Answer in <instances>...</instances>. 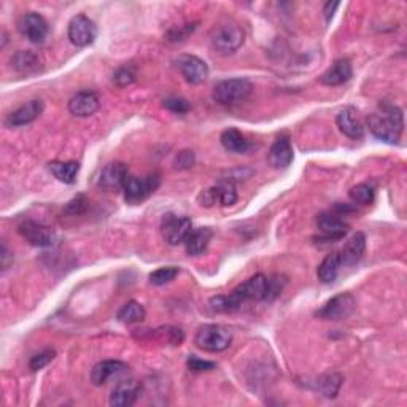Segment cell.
Returning a JSON list of instances; mask_svg holds the SVG:
<instances>
[{"instance_id":"1","label":"cell","mask_w":407,"mask_h":407,"mask_svg":"<svg viewBox=\"0 0 407 407\" xmlns=\"http://www.w3.org/2000/svg\"><path fill=\"white\" fill-rule=\"evenodd\" d=\"M367 127L382 142L396 143L404 129V114L398 105L384 104L367 117Z\"/></svg>"},{"instance_id":"2","label":"cell","mask_w":407,"mask_h":407,"mask_svg":"<svg viewBox=\"0 0 407 407\" xmlns=\"http://www.w3.org/2000/svg\"><path fill=\"white\" fill-rule=\"evenodd\" d=\"M212 47L221 56L234 54L245 40V32L235 23L218 24L212 32Z\"/></svg>"},{"instance_id":"3","label":"cell","mask_w":407,"mask_h":407,"mask_svg":"<svg viewBox=\"0 0 407 407\" xmlns=\"http://www.w3.org/2000/svg\"><path fill=\"white\" fill-rule=\"evenodd\" d=\"M232 342V333L231 329L221 324H204L197 329L194 343L204 352L218 353L226 350Z\"/></svg>"},{"instance_id":"4","label":"cell","mask_w":407,"mask_h":407,"mask_svg":"<svg viewBox=\"0 0 407 407\" xmlns=\"http://www.w3.org/2000/svg\"><path fill=\"white\" fill-rule=\"evenodd\" d=\"M252 83L245 78L223 80L213 88L212 98L220 105H237L252 94Z\"/></svg>"},{"instance_id":"5","label":"cell","mask_w":407,"mask_h":407,"mask_svg":"<svg viewBox=\"0 0 407 407\" xmlns=\"http://www.w3.org/2000/svg\"><path fill=\"white\" fill-rule=\"evenodd\" d=\"M159 183H161V177H159L158 172H153V174L146 175L143 178L129 175L123 188L126 202L136 206V204L145 201L146 197L155 193V191L158 189Z\"/></svg>"},{"instance_id":"6","label":"cell","mask_w":407,"mask_h":407,"mask_svg":"<svg viewBox=\"0 0 407 407\" xmlns=\"http://www.w3.org/2000/svg\"><path fill=\"white\" fill-rule=\"evenodd\" d=\"M356 309V301L350 293H341L323 305V307L317 312L318 318L323 320H343L353 314Z\"/></svg>"},{"instance_id":"7","label":"cell","mask_w":407,"mask_h":407,"mask_svg":"<svg viewBox=\"0 0 407 407\" xmlns=\"http://www.w3.org/2000/svg\"><path fill=\"white\" fill-rule=\"evenodd\" d=\"M191 220L188 216H178L174 213L164 215L163 223H161V232L164 240L167 242L169 245H178L183 244L187 240L188 234L191 232Z\"/></svg>"},{"instance_id":"8","label":"cell","mask_w":407,"mask_h":407,"mask_svg":"<svg viewBox=\"0 0 407 407\" xmlns=\"http://www.w3.org/2000/svg\"><path fill=\"white\" fill-rule=\"evenodd\" d=\"M18 232L21 234V237L29 242L32 247L38 248H47L54 244L56 234L51 228L42 225V223L37 221H23L21 225L18 226Z\"/></svg>"},{"instance_id":"9","label":"cell","mask_w":407,"mask_h":407,"mask_svg":"<svg viewBox=\"0 0 407 407\" xmlns=\"http://www.w3.org/2000/svg\"><path fill=\"white\" fill-rule=\"evenodd\" d=\"M95 37H98V28L88 16L76 15L69 23V38L75 47H88L94 43Z\"/></svg>"},{"instance_id":"10","label":"cell","mask_w":407,"mask_h":407,"mask_svg":"<svg viewBox=\"0 0 407 407\" xmlns=\"http://www.w3.org/2000/svg\"><path fill=\"white\" fill-rule=\"evenodd\" d=\"M177 66L183 78L191 83V85H201L208 76V66L206 61H202L197 56L183 54L178 57Z\"/></svg>"},{"instance_id":"11","label":"cell","mask_w":407,"mask_h":407,"mask_svg":"<svg viewBox=\"0 0 407 407\" xmlns=\"http://www.w3.org/2000/svg\"><path fill=\"white\" fill-rule=\"evenodd\" d=\"M19 30L32 43H43L45 38L48 37V23L38 13L29 11L19 19Z\"/></svg>"},{"instance_id":"12","label":"cell","mask_w":407,"mask_h":407,"mask_svg":"<svg viewBox=\"0 0 407 407\" xmlns=\"http://www.w3.org/2000/svg\"><path fill=\"white\" fill-rule=\"evenodd\" d=\"M336 123L339 131L348 138L358 140L365 136V124H362L358 112H356V108L353 107L342 108V110L337 113Z\"/></svg>"},{"instance_id":"13","label":"cell","mask_w":407,"mask_h":407,"mask_svg":"<svg viewBox=\"0 0 407 407\" xmlns=\"http://www.w3.org/2000/svg\"><path fill=\"white\" fill-rule=\"evenodd\" d=\"M127 177H129V172H127L126 164L110 163V164H107L100 172L99 187L105 188V189H110V191L123 189Z\"/></svg>"},{"instance_id":"14","label":"cell","mask_w":407,"mask_h":407,"mask_svg":"<svg viewBox=\"0 0 407 407\" xmlns=\"http://www.w3.org/2000/svg\"><path fill=\"white\" fill-rule=\"evenodd\" d=\"M100 100L93 91H80L69 100V110L75 117L86 118L99 110Z\"/></svg>"},{"instance_id":"15","label":"cell","mask_w":407,"mask_h":407,"mask_svg":"<svg viewBox=\"0 0 407 407\" xmlns=\"http://www.w3.org/2000/svg\"><path fill=\"white\" fill-rule=\"evenodd\" d=\"M43 112V102L42 100H29L24 105L16 108L15 112L8 114L5 124L8 127H21L25 124H30L32 121H35L40 117Z\"/></svg>"},{"instance_id":"16","label":"cell","mask_w":407,"mask_h":407,"mask_svg":"<svg viewBox=\"0 0 407 407\" xmlns=\"http://www.w3.org/2000/svg\"><path fill=\"white\" fill-rule=\"evenodd\" d=\"M353 75L352 62L347 57L337 59L326 72H323L320 76V83L324 86H341L347 83Z\"/></svg>"},{"instance_id":"17","label":"cell","mask_w":407,"mask_h":407,"mask_svg":"<svg viewBox=\"0 0 407 407\" xmlns=\"http://www.w3.org/2000/svg\"><path fill=\"white\" fill-rule=\"evenodd\" d=\"M267 161L273 169H286L293 163V146L290 138L286 136H280L272 143L269 153H267Z\"/></svg>"},{"instance_id":"18","label":"cell","mask_w":407,"mask_h":407,"mask_svg":"<svg viewBox=\"0 0 407 407\" xmlns=\"http://www.w3.org/2000/svg\"><path fill=\"white\" fill-rule=\"evenodd\" d=\"M317 225L323 239L326 240H341L343 235L348 232V225L343 223L337 215L333 213H322L318 215Z\"/></svg>"},{"instance_id":"19","label":"cell","mask_w":407,"mask_h":407,"mask_svg":"<svg viewBox=\"0 0 407 407\" xmlns=\"http://www.w3.org/2000/svg\"><path fill=\"white\" fill-rule=\"evenodd\" d=\"M140 394V384L136 380H124L113 388L110 404L113 407H129L136 403Z\"/></svg>"},{"instance_id":"20","label":"cell","mask_w":407,"mask_h":407,"mask_svg":"<svg viewBox=\"0 0 407 407\" xmlns=\"http://www.w3.org/2000/svg\"><path fill=\"white\" fill-rule=\"evenodd\" d=\"M366 250V235L362 232H356L350 237L346 245L342 247V250L339 252L341 256V264L342 266H355L356 263H360V259L362 258Z\"/></svg>"},{"instance_id":"21","label":"cell","mask_w":407,"mask_h":407,"mask_svg":"<svg viewBox=\"0 0 407 407\" xmlns=\"http://www.w3.org/2000/svg\"><path fill=\"white\" fill-rule=\"evenodd\" d=\"M212 237L213 232L210 228L191 229L187 240H184V250H187L189 256H199V254L207 250Z\"/></svg>"},{"instance_id":"22","label":"cell","mask_w":407,"mask_h":407,"mask_svg":"<svg viewBox=\"0 0 407 407\" xmlns=\"http://www.w3.org/2000/svg\"><path fill=\"white\" fill-rule=\"evenodd\" d=\"M127 366L126 362L118 360H105L98 362L91 371V380L94 385H104L105 382L112 377L113 374L124 371Z\"/></svg>"},{"instance_id":"23","label":"cell","mask_w":407,"mask_h":407,"mask_svg":"<svg viewBox=\"0 0 407 407\" xmlns=\"http://www.w3.org/2000/svg\"><path fill=\"white\" fill-rule=\"evenodd\" d=\"M341 256H339V252H333L329 253L326 258L322 261V264L318 266V271H317V276L318 280L323 283H331L334 282L337 273H339L341 269Z\"/></svg>"},{"instance_id":"24","label":"cell","mask_w":407,"mask_h":407,"mask_svg":"<svg viewBox=\"0 0 407 407\" xmlns=\"http://www.w3.org/2000/svg\"><path fill=\"white\" fill-rule=\"evenodd\" d=\"M49 170L53 172V175L57 180L67 184H72L75 182L76 175H78L80 164L76 161H53L49 163Z\"/></svg>"},{"instance_id":"25","label":"cell","mask_w":407,"mask_h":407,"mask_svg":"<svg viewBox=\"0 0 407 407\" xmlns=\"http://www.w3.org/2000/svg\"><path fill=\"white\" fill-rule=\"evenodd\" d=\"M221 145L225 146V150L231 153H237L242 155L248 150V140L244 137V134L239 132L237 129H226L221 134Z\"/></svg>"},{"instance_id":"26","label":"cell","mask_w":407,"mask_h":407,"mask_svg":"<svg viewBox=\"0 0 407 407\" xmlns=\"http://www.w3.org/2000/svg\"><path fill=\"white\" fill-rule=\"evenodd\" d=\"M342 382L343 379L341 374H326L315 382V390L322 393L324 398H336L341 390Z\"/></svg>"},{"instance_id":"27","label":"cell","mask_w":407,"mask_h":407,"mask_svg":"<svg viewBox=\"0 0 407 407\" xmlns=\"http://www.w3.org/2000/svg\"><path fill=\"white\" fill-rule=\"evenodd\" d=\"M143 318H145V309L137 301L126 302L118 312V320L126 324L143 322Z\"/></svg>"},{"instance_id":"28","label":"cell","mask_w":407,"mask_h":407,"mask_svg":"<svg viewBox=\"0 0 407 407\" xmlns=\"http://www.w3.org/2000/svg\"><path fill=\"white\" fill-rule=\"evenodd\" d=\"M11 64L19 72L28 73L37 69L38 57L34 53H30V51H19V53L11 57Z\"/></svg>"},{"instance_id":"29","label":"cell","mask_w":407,"mask_h":407,"mask_svg":"<svg viewBox=\"0 0 407 407\" xmlns=\"http://www.w3.org/2000/svg\"><path fill=\"white\" fill-rule=\"evenodd\" d=\"M350 199H352L355 204H361V206H369L374 201V188L369 187L366 183H360L353 187L348 191Z\"/></svg>"},{"instance_id":"30","label":"cell","mask_w":407,"mask_h":407,"mask_svg":"<svg viewBox=\"0 0 407 407\" xmlns=\"http://www.w3.org/2000/svg\"><path fill=\"white\" fill-rule=\"evenodd\" d=\"M178 267L167 266V267H159L155 272L150 273V283L155 286H163L165 283H170L172 280H175L178 276Z\"/></svg>"},{"instance_id":"31","label":"cell","mask_w":407,"mask_h":407,"mask_svg":"<svg viewBox=\"0 0 407 407\" xmlns=\"http://www.w3.org/2000/svg\"><path fill=\"white\" fill-rule=\"evenodd\" d=\"M215 193H216V201L225 207L234 206L235 201H237V193H235V188L232 187V183H220L218 187H215Z\"/></svg>"},{"instance_id":"32","label":"cell","mask_w":407,"mask_h":407,"mask_svg":"<svg viewBox=\"0 0 407 407\" xmlns=\"http://www.w3.org/2000/svg\"><path fill=\"white\" fill-rule=\"evenodd\" d=\"M56 352L53 348H48V350H43V352L34 355L29 361V369L32 372H37L43 369L45 366H48V362H51V360L54 358Z\"/></svg>"},{"instance_id":"33","label":"cell","mask_w":407,"mask_h":407,"mask_svg":"<svg viewBox=\"0 0 407 407\" xmlns=\"http://www.w3.org/2000/svg\"><path fill=\"white\" fill-rule=\"evenodd\" d=\"M283 285H285V280H282L280 276L267 277V293H266L264 301H272V299H276L280 293H282Z\"/></svg>"},{"instance_id":"34","label":"cell","mask_w":407,"mask_h":407,"mask_svg":"<svg viewBox=\"0 0 407 407\" xmlns=\"http://www.w3.org/2000/svg\"><path fill=\"white\" fill-rule=\"evenodd\" d=\"M113 81L121 88L129 86L136 81V72H134L131 67H121L117 70V73H114Z\"/></svg>"},{"instance_id":"35","label":"cell","mask_w":407,"mask_h":407,"mask_svg":"<svg viewBox=\"0 0 407 407\" xmlns=\"http://www.w3.org/2000/svg\"><path fill=\"white\" fill-rule=\"evenodd\" d=\"M164 107L174 113H187L189 112V102L183 98H169L164 100Z\"/></svg>"},{"instance_id":"36","label":"cell","mask_w":407,"mask_h":407,"mask_svg":"<svg viewBox=\"0 0 407 407\" xmlns=\"http://www.w3.org/2000/svg\"><path fill=\"white\" fill-rule=\"evenodd\" d=\"M188 367L191 369V371H194V372H204V371H212V369L216 367V365L212 361L197 358V356H189V358H188Z\"/></svg>"},{"instance_id":"37","label":"cell","mask_w":407,"mask_h":407,"mask_svg":"<svg viewBox=\"0 0 407 407\" xmlns=\"http://www.w3.org/2000/svg\"><path fill=\"white\" fill-rule=\"evenodd\" d=\"M194 164V153L193 151H182L178 153V156L175 159L177 169H188L193 167Z\"/></svg>"},{"instance_id":"38","label":"cell","mask_w":407,"mask_h":407,"mask_svg":"<svg viewBox=\"0 0 407 407\" xmlns=\"http://www.w3.org/2000/svg\"><path fill=\"white\" fill-rule=\"evenodd\" d=\"M86 204H88V202H86V199H85V196L75 197L73 201L69 202V206L66 207V212H67V213H72V215H80L81 212H85Z\"/></svg>"},{"instance_id":"39","label":"cell","mask_w":407,"mask_h":407,"mask_svg":"<svg viewBox=\"0 0 407 407\" xmlns=\"http://www.w3.org/2000/svg\"><path fill=\"white\" fill-rule=\"evenodd\" d=\"M0 259H2V271H6L13 263V254L6 250V247L2 245V252H0Z\"/></svg>"},{"instance_id":"40","label":"cell","mask_w":407,"mask_h":407,"mask_svg":"<svg viewBox=\"0 0 407 407\" xmlns=\"http://www.w3.org/2000/svg\"><path fill=\"white\" fill-rule=\"evenodd\" d=\"M339 6V2H328L326 6H324V16H326V21H329L331 18L334 15V10Z\"/></svg>"}]
</instances>
